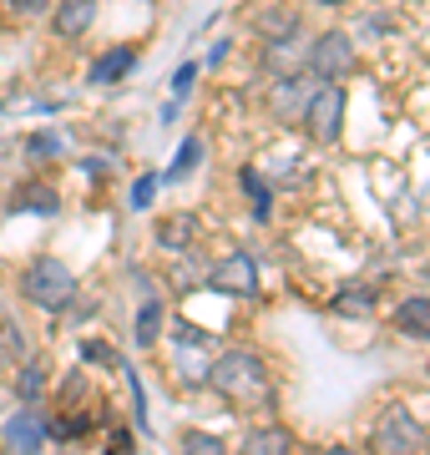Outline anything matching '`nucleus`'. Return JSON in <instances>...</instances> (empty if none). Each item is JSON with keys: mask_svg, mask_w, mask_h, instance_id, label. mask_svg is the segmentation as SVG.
Wrapping results in <instances>:
<instances>
[{"mask_svg": "<svg viewBox=\"0 0 430 455\" xmlns=\"http://www.w3.org/2000/svg\"><path fill=\"white\" fill-rule=\"evenodd\" d=\"M208 385H213L218 395L238 400V405L268 400V370L253 349H228V355H218L213 364H208Z\"/></svg>", "mask_w": 430, "mask_h": 455, "instance_id": "nucleus-1", "label": "nucleus"}, {"mask_svg": "<svg viewBox=\"0 0 430 455\" xmlns=\"http://www.w3.org/2000/svg\"><path fill=\"white\" fill-rule=\"evenodd\" d=\"M20 289H26V299H31L36 309L61 314L76 299V278H71V268L61 259H36L26 268V278H20Z\"/></svg>", "mask_w": 430, "mask_h": 455, "instance_id": "nucleus-2", "label": "nucleus"}, {"mask_svg": "<svg viewBox=\"0 0 430 455\" xmlns=\"http://www.w3.org/2000/svg\"><path fill=\"white\" fill-rule=\"evenodd\" d=\"M375 455H426V430L410 410H385L375 425Z\"/></svg>", "mask_w": 430, "mask_h": 455, "instance_id": "nucleus-3", "label": "nucleus"}, {"mask_svg": "<svg viewBox=\"0 0 430 455\" xmlns=\"http://www.w3.org/2000/svg\"><path fill=\"white\" fill-rule=\"evenodd\" d=\"M304 127L315 142H339V132H345V92L334 82H319L309 107H304Z\"/></svg>", "mask_w": 430, "mask_h": 455, "instance_id": "nucleus-4", "label": "nucleus"}, {"mask_svg": "<svg viewBox=\"0 0 430 455\" xmlns=\"http://www.w3.org/2000/svg\"><path fill=\"white\" fill-rule=\"evenodd\" d=\"M309 71H315L319 82H345L349 71H354V41L345 31H324L309 46Z\"/></svg>", "mask_w": 430, "mask_h": 455, "instance_id": "nucleus-5", "label": "nucleus"}, {"mask_svg": "<svg viewBox=\"0 0 430 455\" xmlns=\"http://www.w3.org/2000/svg\"><path fill=\"white\" fill-rule=\"evenodd\" d=\"M315 86H319L315 71H294V76H283V82L274 86V97H268L274 116H279V122H304V107H309V97H315Z\"/></svg>", "mask_w": 430, "mask_h": 455, "instance_id": "nucleus-6", "label": "nucleus"}, {"mask_svg": "<svg viewBox=\"0 0 430 455\" xmlns=\"http://www.w3.org/2000/svg\"><path fill=\"white\" fill-rule=\"evenodd\" d=\"M208 283H213L218 293H228V299H253V293H259V268H253L249 253H228V259L208 274Z\"/></svg>", "mask_w": 430, "mask_h": 455, "instance_id": "nucleus-7", "label": "nucleus"}, {"mask_svg": "<svg viewBox=\"0 0 430 455\" xmlns=\"http://www.w3.org/2000/svg\"><path fill=\"white\" fill-rule=\"evenodd\" d=\"M5 445L16 455H36L41 445H46V425H41V415L36 410H20V415H11L5 420Z\"/></svg>", "mask_w": 430, "mask_h": 455, "instance_id": "nucleus-8", "label": "nucleus"}, {"mask_svg": "<svg viewBox=\"0 0 430 455\" xmlns=\"http://www.w3.org/2000/svg\"><path fill=\"white\" fill-rule=\"evenodd\" d=\"M92 20H97V0H61L56 5V36H67V41L86 36Z\"/></svg>", "mask_w": 430, "mask_h": 455, "instance_id": "nucleus-9", "label": "nucleus"}, {"mask_svg": "<svg viewBox=\"0 0 430 455\" xmlns=\"http://www.w3.org/2000/svg\"><path fill=\"white\" fill-rule=\"evenodd\" d=\"M395 329H400V334H410V339H430V299H426V293H415V299H400Z\"/></svg>", "mask_w": 430, "mask_h": 455, "instance_id": "nucleus-10", "label": "nucleus"}, {"mask_svg": "<svg viewBox=\"0 0 430 455\" xmlns=\"http://www.w3.org/2000/svg\"><path fill=\"white\" fill-rule=\"evenodd\" d=\"M163 324H167V309H163V299H147V304L137 309L132 339L142 344V349H152V344H157V334H163Z\"/></svg>", "mask_w": 430, "mask_h": 455, "instance_id": "nucleus-11", "label": "nucleus"}, {"mask_svg": "<svg viewBox=\"0 0 430 455\" xmlns=\"http://www.w3.org/2000/svg\"><path fill=\"white\" fill-rule=\"evenodd\" d=\"M132 66H137V51H132V46H116V51H107V56H101V61L92 66V82H97V86L122 82V76H127Z\"/></svg>", "mask_w": 430, "mask_h": 455, "instance_id": "nucleus-12", "label": "nucleus"}, {"mask_svg": "<svg viewBox=\"0 0 430 455\" xmlns=\"http://www.w3.org/2000/svg\"><path fill=\"white\" fill-rule=\"evenodd\" d=\"M249 455H294V435L283 425H264L249 435Z\"/></svg>", "mask_w": 430, "mask_h": 455, "instance_id": "nucleus-13", "label": "nucleus"}, {"mask_svg": "<svg viewBox=\"0 0 430 455\" xmlns=\"http://www.w3.org/2000/svg\"><path fill=\"white\" fill-rule=\"evenodd\" d=\"M193 233H198V218H193V212H172L167 223H157V243L163 248H187Z\"/></svg>", "mask_w": 430, "mask_h": 455, "instance_id": "nucleus-14", "label": "nucleus"}, {"mask_svg": "<svg viewBox=\"0 0 430 455\" xmlns=\"http://www.w3.org/2000/svg\"><path fill=\"white\" fill-rule=\"evenodd\" d=\"M203 163V137H182V147H178V157H172V167H167L163 178L167 182H182L193 167Z\"/></svg>", "mask_w": 430, "mask_h": 455, "instance_id": "nucleus-15", "label": "nucleus"}, {"mask_svg": "<svg viewBox=\"0 0 430 455\" xmlns=\"http://www.w3.org/2000/svg\"><path fill=\"white\" fill-rule=\"evenodd\" d=\"M20 208H36V212H56L61 208V197L51 193V188H26V193H16V203H11V212H20Z\"/></svg>", "mask_w": 430, "mask_h": 455, "instance_id": "nucleus-16", "label": "nucleus"}, {"mask_svg": "<svg viewBox=\"0 0 430 455\" xmlns=\"http://www.w3.org/2000/svg\"><path fill=\"white\" fill-rule=\"evenodd\" d=\"M259 31H264L268 41H274V36H279V41H289V36L299 31V16H294V11H268V16L259 20Z\"/></svg>", "mask_w": 430, "mask_h": 455, "instance_id": "nucleus-17", "label": "nucleus"}, {"mask_svg": "<svg viewBox=\"0 0 430 455\" xmlns=\"http://www.w3.org/2000/svg\"><path fill=\"white\" fill-rule=\"evenodd\" d=\"M41 390H46V364L36 359V364H26V370H20V379H16V395H20V400H36Z\"/></svg>", "mask_w": 430, "mask_h": 455, "instance_id": "nucleus-18", "label": "nucleus"}, {"mask_svg": "<svg viewBox=\"0 0 430 455\" xmlns=\"http://www.w3.org/2000/svg\"><path fill=\"white\" fill-rule=\"evenodd\" d=\"M334 309L339 314H370L375 309V289H345L339 299H334Z\"/></svg>", "mask_w": 430, "mask_h": 455, "instance_id": "nucleus-19", "label": "nucleus"}, {"mask_svg": "<svg viewBox=\"0 0 430 455\" xmlns=\"http://www.w3.org/2000/svg\"><path fill=\"white\" fill-rule=\"evenodd\" d=\"M178 455H228V451H223V440L218 435H198V430H193V435H182Z\"/></svg>", "mask_w": 430, "mask_h": 455, "instance_id": "nucleus-20", "label": "nucleus"}, {"mask_svg": "<svg viewBox=\"0 0 430 455\" xmlns=\"http://www.w3.org/2000/svg\"><path fill=\"white\" fill-rule=\"evenodd\" d=\"M26 355V344H20V329L11 319H0V359H20Z\"/></svg>", "mask_w": 430, "mask_h": 455, "instance_id": "nucleus-21", "label": "nucleus"}, {"mask_svg": "<svg viewBox=\"0 0 430 455\" xmlns=\"http://www.w3.org/2000/svg\"><path fill=\"white\" fill-rule=\"evenodd\" d=\"M243 188H249V197H253V212L268 218V188H264V178H259V172H243Z\"/></svg>", "mask_w": 430, "mask_h": 455, "instance_id": "nucleus-22", "label": "nucleus"}, {"mask_svg": "<svg viewBox=\"0 0 430 455\" xmlns=\"http://www.w3.org/2000/svg\"><path fill=\"white\" fill-rule=\"evenodd\" d=\"M26 152H31V157H56L61 142H56V132H36L31 142H26Z\"/></svg>", "mask_w": 430, "mask_h": 455, "instance_id": "nucleus-23", "label": "nucleus"}, {"mask_svg": "<svg viewBox=\"0 0 430 455\" xmlns=\"http://www.w3.org/2000/svg\"><path fill=\"white\" fill-rule=\"evenodd\" d=\"M193 82H198V61L178 66V76H172V97H187V92H193Z\"/></svg>", "mask_w": 430, "mask_h": 455, "instance_id": "nucleus-24", "label": "nucleus"}, {"mask_svg": "<svg viewBox=\"0 0 430 455\" xmlns=\"http://www.w3.org/2000/svg\"><path fill=\"white\" fill-rule=\"evenodd\" d=\"M152 193H157V172L137 178V188H132V208H152Z\"/></svg>", "mask_w": 430, "mask_h": 455, "instance_id": "nucleus-25", "label": "nucleus"}, {"mask_svg": "<svg viewBox=\"0 0 430 455\" xmlns=\"http://www.w3.org/2000/svg\"><path fill=\"white\" fill-rule=\"evenodd\" d=\"M46 0H11V16H41Z\"/></svg>", "mask_w": 430, "mask_h": 455, "instance_id": "nucleus-26", "label": "nucleus"}, {"mask_svg": "<svg viewBox=\"0 0 430 455\" xmlns=\"http://www.w3.org/2000/svg\"><path fill=\"white\" fill-rule=\"evenodd\" d=\"M86 359H101V364H116V355L107 349V344H97V339H86Z\"/></svg>", "mask_w": 430, "mask_h": 455, "instance_id": "nucleus-27", "label": "nucleus"}, {"mask_svg": "<svg viewBox=\"0 0 430 455\" xmlns=\"http://www.w3.org/2000/svg\"><path fill=\"white\" fill-rule=\"evenodd\" d=\"M107 455H137V451H132V435H127V430H116V435H112V451H107Z\"/></svg>", "mask_w": 430, "mask_h": 455, "instance_id": "nucleus-28", "label": "nucleus"}, {"mask_svg": "<svg viewBox=\"0 0 430 455\" xmlns=\"http://www.w3.org/2000/svg\"><path fill=\"white\" fill-rule=\"evenodd\" d=\"M330 455H354V451H345V445H339V451H330Z\"/></svg>", "mask_w": 430, "mask_h": 455, "instance_id": "nucleus-29", "label": "nucleus"}, {"mask_svg": "<svg viewBox=\"0 0 430 455\" xmlns=\"http://www.w3.org/2000/svg\"><path fill=\"white\" fill-rule=\"evenodd\" d=\"M319 5H345V0H319Z\"/></svg>", "mask_w": 430, "mask_h": 455, "instance_id": "nucleus-30", "label": "nucleus"}, {"mask_svg": "<svg viewBox=\"0 0 430 455\" xmlns=\"http://www.w3.org/2000/svg\"><path fill=\"white\" fill-rule=\"evenodd\" d=\"M243 455H249V451H243Z\"/></svg>", "mask_w": 430, "mask_h": 455, "instance_id": "nucleus-31", "label": "nucleus"}]
</instances>
